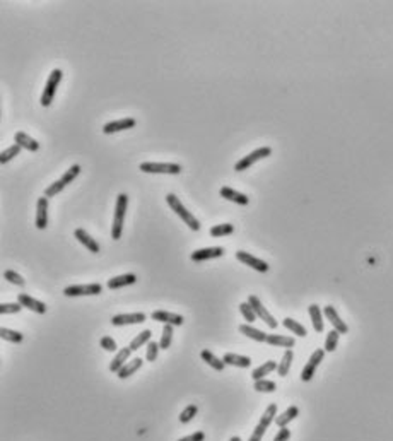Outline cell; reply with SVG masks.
I'll return each instance as SVG.
<instances>
[{"mask_svg": "<svg viewBox=\"0 0 393 441\" xmlns=\"http://www.w3.org/2000/svg\"><path fill=\"white\" fill-rule=\"evenodd\" d=\"M128 204V195L127 193H120L117 197V206H115V217H113V226H111V238L120 240L122 238L123 231V219H125V211H127Z\"/></svg>", "mask_w": 393, "mask_h": 441, "instance_id": "6da1fadb", "label": "cell"}, {"mask_svg": "<svg viewBox=\"0 0 393 441\" xmlns=\"http://www.w3.org/2000/svg\"><path fill=\"white\" fill-rule=\"evenodd\" d=\"M166 202L167 206H170L173 211H175L178 216H180L183 220H185V224H188V228L193 229V231H198L200 229V223L197 220V217H193V214L190 211H186L185 206L180 202V198H178L175 193H167L166 195Z\"/></svg>", "mask_w": 393, "mask_h": 441, "instance_id": "7a4b0ae2", "label": "cell"}, {"mask_svg": "<svg viewBox=\"0 0 393 441\" xmlns=\"http://www.w3.org/2000/svg\"><path fill=\"white\" fill-rule=\"evenodd\" d=\"M62 76H64V72H62L60 69H53L50 74L48 81H46V86L43 89V94H41V106H50L51 101H53L55 98V93H57V87H59V84L62 81Z\"/></svg>", "mask_w": 393, "mask_h": 441, "instance_id": "3957f363", "label": "cell"}, {"mask_svg": "<svg viewBox=\"0 0 393 441\" xmlns=\"http://www.w3.org/2000/svg\"><path fill=\"white\" fill-rule=\"evenodd\" d=\"M144 173H162V175H180L181 166L176 162H142L139 166Z\"/></svg>", "mask_w": 393, "mask_h": 441, "instance_id": "277c9868", "label": "cell"}, {"mask_svg": "<svg viewBox=\"0 0 393 441\" xmlns=\"http://www.w3.org/2000/svg\"><path fill=\"white\" fill-rule=\"evenodd\" d=\"M270 154H272V149H270V147H260V149L250 152L248 156H245L243 159H239L238 162H236V164H234V170H236V171H245V170H248L250 166H253L256 161L264 159V157H269Z\"/></svg>", "mask_w": 393, "mask_h": 441, "instance_id": "5b68a950", "label": "cell"}, {"mask_svg": "<svg viewBox=\"0 0 393 441\" xmlns=\"http://www.w3.org/2000/svg\"><path fill=\"white\" fill-rule=\"evenodd\" d=\"M103 291L101 284H79V286H69L64 289L65 296H96Z\"/></svg>", "mask_w": 393, "mask_h": 441, "instance_id": "8992f818", "label": "cell"}, {"mask_svg": "<svg viewBox=\"0 0 393 441\" xmlns=\"http://www.w3.org/2000/svg\"><path fill=\"white\" fill-rule=\"evenodd\" d=\"M323 358H325V349H316V351H314V353L311 354L310 361H308L306 366L303 368V371H301V380L303 381H310L311 380V378L314 376V371H316L318 364L323 361Z\"/></svg>", "mask_w": 393, "mask_h": 441, "instance_id": "52a82bcc", "label": "cell"}, {"mask_svg": "<svg viewBox=\"0 0 393 441\" xmlns=\"http://www.w3.org/2000/svg\"><path fill=\"white\" fill-rule=\"evenodd\" d=\"M248 303L251 304V308L255 309V313H256V317L258 318H261L264 320V322L269 325L270 328H277V320L272 317V315L267 311V308L264 306V304H261V301L256 296H253V294H251V296L248 298Z\"/></svg>", "mask_w": 393, "mask_h": 441, "instance_id": "ba28073f", "label": "cell"}, {"mask_svg": "<svg viewBox=\"0 0 393 441\" xmlns=\"http://www.w3.org/2000/svg\"><path fill=\"white\" fill-rule=\"evenodd\" d=\"M147 317L144 313H123L115 315L111 318V325L115 327H123V325H134V323H144Z\"/></svg>", "mask_w": 393, "mask_h": 441, "instance_id": "9c48e42d", "label": "cell"}, {"mask_svg": "<svg viewBox=\"0 0 393 441\" xmlns=\"http://www.w3.org/2000/svg\"><path fill=\"white\" fill-rule=\"evenodd\" d=\"M236 259H238L239 262H243L245 265L251 267V269L258 270V272H267L269 270V264L260 259H256V256L250 255L248 251H236Z\"/></svg>", "mask_w": 393, "mask_h": 441, "instance_id": "30bf717a", "label": "cell"}, {"mask_svg": "<svg viewBox=\"0 0 393 441\" xmlns=\"http://www.w3.org/2000/svg\"><path fill=\"white\" fill-rule=\"evenodd\" d=\"M17 303H19L23 308H28V309H31V311H34V313H38V315L46 313V304L41 303V301H38V299H34L33 296H29V294H26V292H21V294H19V296H17Z\"/></svg>", "mask_w": 393, "mask_h": 441, "instance_id": "8fae6325", "label": "cell"}, {"mask_svg": "<svg viewBox=\"0 0 393 441\" xmlns=\"http://www.w3.org/2000/svg\"><path fill=\"white\" fill-rule=\"evenodd\" d=\"M153 320L164 323V325H173V327H180V325H183V322H185V318H183L181 315L164 311V309H157V311H154Z\"/></svg>", "mask_w": 393, "mask_h": 441, "instance_id": "7c38bea8", "label": "cell"}, {"mask_svg": "<svg viewBox=\"0 0 393 441\" xmlns=\"http://www.w3.org/2000/svg\"><path fill=\"white\" fill-rule=\"evenodd\" d=\"M137 125V120L135 118H122V120H115V122H108L106 125L103 127V132L109 135V134H115V132H122V130H128V128H134Z\"/></svg>", "mask_w": 393, "mask_h": 441, "instance_id": "4fadbf2b", "label": "cell"}, {"mask_svg": "<svg viewBox=\"0 0 393 441\" xmlns=\"http://www.w3.org/2000/svg\"><path fill=\"white\" fill-rule=\"evenodd\" d=\"M48 226V198L40 197L36 204V228L45 229Z\"/></svg>", "mask_w": 393, "mask_h": 441, "instance_id": "5bb4252c", "label": "cell"}, {"mask_svg": "<svg viewBox=\"0 0 393 441\" xmlns=\"http://www.w3.org/2000/svg\"><path fill=\"white\" fill-rule=\"evenodd\" d=\"M224 255V248L221 246H212V248H200L197 251H193L190 259L193 262H203V260H211V259H219V256Z\"/></svg>", "mask_w": 393, "mask_h": 441, "instance_id": "9a60e30c", "label": "cell"}, {"mask_svg": "<svg viewBox=\"0 0 393 441\" xmlns=\"http://www.w3.org/2000/svg\"><path fill=\"white\" fill-rule=\"evenodd\" d=\"M325 317L328 318V322L333 325V330H337L339 334H347L349 332V327L344 323V320L339 317L337 309H335L332 304L325 306Z\"/></svg>", "mask_w": 393, "mask_h": 441, "instance_id": "2e32d148", "label": "cell"}, {"mask_svg": "<svg viewBox=\"0 0 393 441\" xmlns=\"http://www.w3.org/2000/svg\"><path fill=\"white\" fill-rule=\"evenodd\" d=\"M74 236L77 238V241L79 243H82L84 246H86V248L91 251V253H98L99 251V245H98V241L92 238L91 234L89 233H86V231H84L82 228H79V229H76L74 231Z\"/></svg>", "mask_w": 393, "mask_h": 441, "instance_id": "e0dca14e", "label": "cell"}, {"mask_svg": "<svg viewBox=\"0 0 393 441\" xmlns=\"http://www.w3.org/2000/svg\"><path fill=\"white\" fill-rule=\"evenodd\" d=\"M132 353H134V351L130 349V347L120 349L118 353H117V356H115V359L111 361V364H109V371H111V373H118L125 364H127V361H128L130 354H132Z\"/></svg>", "mask_w": 393, "mask_h": 441, "instance_id": "ac0fdd59", "label": "cell"}, {"mask_svg": "<svg viewBox=\"0 0 393 441\" xmlns=\"http://www.w3.org/2000/svg\"><path fill=\"white\" fill-rule=\"evenodd\" d=\"M135 282H137V275L135 274H123V275L111 277L106 286L109 289H120V287H125V286H132Z\"/></svg>", "mask_w": 393, "mask_h": 441, "instance_id": "d6986e66", "label": "cell"}, {"mask_svg": "<svg viewBox=\"0 0 393 441\" xmlns=\"http://www.w3.org/2000/svg\"><path fill=\"white\" fill-rule=\"evenodd\" d=\"M14 142L23 147V149H28V151H31V152H36V151L40 149V142H36L33 137H29V135L24 134V132H17V134H15V135H14Z\"/></svg>", "mask_w": 393, "mask_h": 441, "instance_id": "ffe728a7", "label": "cell"}, {"mask_svg": "<svg viewBox=\"0 0 393 441\" xmlns=\"http://www.w3.org/2000/svg\"><path fill=\"white\" fill-rule=\"evenodd\" d=\"M221 197L228 198V200H231L234 204H239V206H248V197L245 195V193H239L233 190V188L229 187H222L221 188Z\"/></svg>", "mask_w": 393, "mask_h": 441, "instance_id": "44dd1931", "label": "cell"}, {"mask_svg": "<svg viewBox=\"0 0 393 441\" xmlns=\"http://www.w3.org/2000/svg\"><path fill=\"white\" fill-rule=\"evenodd\" d=\"M267 344L269 345H274V347H294L296 340L292 337H284V335H277V334H270L269 337H267Z\"/></svg>", "mask_w": 393, "mask_h": 441, "instance_id": "7402d4cb", "label": "cell"}, {"mask_svg": "<svg viewBox=\"0 0 393 441\" xmlns=\"http://www.w3.org/2000/svg\"><path fill=\"white\" fill-rule=\"evenodd\" d=\"M142 364H144V361L140 359V358H134L132 361H128L127 364H125L122 370H120L117 375H118V378L120 380H125V378H128V376H132L135 371L137 370H140V368H142Z\"/></svg>", "mask_w": 393, "mask_h": 441, "instance_id": "603a6c76", "label": "cell"}, {"mask_svg": "<svg viewBox=\"0 0 393 441\" xmlns=\"http://www.w3.org/2000/svg\"><path fill=\"white\" fill-rule=\"evenodd\" d=\"M222 361L229 366H236V368H250L251 366V359L246 358V356H239V354H233L228 353L224 354Z\"/></svg>", "mask_w": 393, "mask_h": 441, "instance_id": "cb8c5ba5", "label": "cell"}, {"mask_svg": "<svg viewBox=\"0 0 393 441\" xmlns=\"http://www.w3.org/2000/svg\"><path fill=\"white\" fill-rule=\"evenodd\" d=\"M297 414H300V409H297L296 406H292V407L287 409L286 412H282L280 416L275 417V424H277L279 428H286L287 424L292 421V419L297 417Z\"/></svg>", "mask_w": 393, "mask_h": 441, "instance_id": "d4e9b609", "label": "cell"}, {"mask_svg": "<svg viewBox=\"0 0 393 441\" xmlns=\"http://www.w3.org/2000/svg\"><path fill=\"white\" fill-rule=\"evenodd\" d=\"M277 366H279V364H277L275 361H265L264 364L258 366L253 373H251V378H253L255 381L264 380V376H265V375H269V373H272L274 370H277Z\"/></svg>", "mask_w": 393, "mask_h": 441, "instance_id": "484cf974", "label": "cell"}, {"mask_svg": "<svg viewBox=\"0 0 393 441\" xmlns=\"http://www.w3.org/2000/svg\"><path fill=\"white\" fill-rule=\"evenodd\" d=\"M239 332H241V334H245L246 337H250V339L256 340V342H267V337H269V335H267V334L260 332L258 328L250 327V325H239Z\"/></svg>", "mask_w": 393, "mask_h": 441, "instance_id": "4316f807", "label": "cell"}, {"mask_svg": "<svg viewBox=\"0 0 393 441\" xmlns=\"http://www.w3.org/2000/svg\"><path fill=\"white\" fill-rule=\"evenodd\" d=\"M200 356H202V359L205 361V363L211 366L212 370H216V371H222L224 366H226V363H224V361H221L219 358H216V356H214L211 351H207V349H203L202 353H200Z\"/></svg>", "mask_w": 393, "mask_h": 441, "instance_id": "83f0119b", "label": "cell"}, {"mask_svg": "<svg viewBox=\"0 0 393 441\" xmlns=\"http://www.w3.org/2000/svg\"><path fill=\"white\" fill-rule=\"evenodd\" d=\"M292 359H294V353H292V349H287L284 353V356H282V361L279 363V366H277V373H279V376H286L287 373H289Z\"/></svg>", "mask_w": 393, "mask_h": 441, "instance_id": "f1b7e54d", "label": "cell"}, {"mask_svg": "<svg viewBox=\"0 0 393 441\" xmlns=\"http://www.w3.org/2000/svg\"><path fill=\"white\" fill-rule=\"evenodd\" d=\"M310 317H311L313 328L316 330V332H323V317H322V309H320L318 304H310Z\"/></svg>", "mask_w": 393, "mask_h": 441, "instance_id": "f546056e", "label": "cell"}, {"mask_svg": "<svg viewBox=\"0 0 393 441\" xmlns=\"http://www.w3.org/2000/svg\"><path fill=\"white\" fill-rule=\"evenodd\" d=\"M151 339H153V332H151V330H144V332H140L137 337H135L132 342H130L128 347L135 353V351H139L144 344H149Z\"/></svg>", "mask_w": 393, "mask_h": 441, "instance_id": "4dcf8cb0", "label": "cell"}, {"mask_svg": "<svg viewBox=\"0 0 393 441\" xmlns=\"http://www.w3.org/2000/svg\"><path fill=\"white\" fill-rule=\"evenodd\" d=\"M284 327L287 328V330H291L292 334H296L297 337H306L308 335V332H306V328L303 327L301 323H297L296 320H292V318H284Z\"/></svg>", "mask_w": 393, "mask_h": 441, "instance_id": "1f68e13d", "label": "cell"}, {"mask_svg": "<svg viewBox=\"0 0 393 441\" xmlns=\"http://www.w3.org/2000/svg\"><path fill=\"white\" fill-rule=\"evenodd\" d=\"M0 335H2L4 340L12 342V344H21L24 340V335L21 332H15V330H10V328H5V327H2V330H0Z\"/></svg>", "mask_w": 393, "mask_h": 441, "instance_id": "d6a6232c", "label": "cell"}, {"mask_svg": "<svg viewBox=\"0 0 393 441\" xmlns=\"http://www.w3.org/2000/svg\"><path fill=\"white\" fill-rule=\"evenodd\" d=\"M234 233V226L233 224H217L211 228V236L214 238H221V236H229Z\"/></svg>", "mask_w": 393, "mask_h": 441, "instance_id": "836d02e7", "label": "cell"}, {"mask_svg": "<svg viewBox=\"0 0 393 441\" xmlns=\"http://www.w3.org/2000/svg\"><path fill=\"white\" fill-rule=\"evenodd\" d=\"M275 416H277V406H275V403H270V406L265 409L264 416H261V419H260L258 424H261L264 428H269L270 424H272V421L275 419Z\"/></svg>", "mask_w": 393, "mask_h": 441, "instance_id": "e575fe53", "label": "cell"}, {"mask_svg": "<svg viewBox=\"0 0 393 441\" xmlns=\"http://www.w3.org/2000/svg\"><path fill=\"white\" fill-rule=\"evenodd\" d=\"M21 149H23V147L17 145V144H14V145L7 147V149H5V151L0 152V162H2V164H5V162L12 161L15 156H19Z\"/></svg>", "mask_w": 393, "mask_h": 441, "instance_id": "d590c367", "label": "cell"}, {"mask_svg": "<svg viewBox=\"0 0 393 441\" xmlns=\"http://www.w3.org/2000/svg\"><path fill=\"white\" fill-rule=\"evenodd\" d=\"M173 325H164V328H162V335H161V340H159V347L161 349H170L171 345V340H173Z\"/></svg>", "mask_w": 393, "mask_h": 441, "instance_id": "8d00e7d4", "label": "cell"}, {"mask_svg": "<svg viewBox=\"0 0 393 441\" xmlns=\"http://www.w3.org/2000/svg\"><path fill=\"white\" fill-rule=\"evenodd\" d=\"M339 337H340V334L337 332V330H332V332H328L327 340H325V353H333V351L337 349Z\"/></svg>", "mask_w": 393, "mask_h": 441, "instance_id": "74e56055", "label": "cell"}, {"mask_svg": "<svg viewBox=\"0 0 393 441\" xmlns=\"http://www.w3.org/2000/svg\"><path fill=\"white\" fill-rule=\"evenodd\" d=\"M197 412H198V407H197V406H193V403H192V406H186V407L181 411V414H180V422H181V424H188L193 417L197 416Z\"/></svg>", "mask_w": 393, "mask_h": 441, "instance_id": "f35d334b", "label": "cell"}, {"mask_svg": "<svg viewBox=\"0 0 393 441\" xmlns=\"http://www.w3.org/2000/svg\"><path fill=\"white\" fill-rule=\"evenodd\" d=\"M79 175H81V166H79V164H74V166H70L69 170H67V171L64 173V175H62L60 180L64 181L65 185H69V183L74 181Z\"/></svg>", "mask_w": 393, "mask_h": 441, "instance_id": "ab89813d", "label": "cell"}, {"mask_svg": "<svg viewBox=\"0 0 393 441\" xmlns=\"http://www.w3.org/2000/svg\"><path fill=\"white\" fill-rule=\"evenodd\" d=\"M253 388L256 392H264V393H272V392H275V388H277V385L274 381H270V380H258V381H255V385H253Z\"/></svg>", "mask_w": 393, "mask_h": 441, "instance_id": "60d3db41", "label": "cell"}, {"mask_svg": "<svg viewBox=\"0 0 393 441\" xmlns=\"http://www.w3.org/2000/svg\"><path fill=\"white\" fill-rule=\"evenodd\" d=\"M239 311L245 317V320H248V323H253L255 320L258 318V317H256V313H255V309L251 308L250 303H241L239 304Z\"/></svg>", "mask_w": 393, "mask_h": 441, "instance_id": "b9f144b4", "label": "cell"}, {"mask_svg": "<svg viewBox=\"0 0 393 441\" xmlns=\"http://www.w3.org/2000/svg\"><path fill=\"white\" fill-rule=\"evenodd\" d=\"M65 187H67V185H65V183L62 181V180L53 181L50 187H46V190H45V197H46V198H48V197H57L62 190H64Z\"/></svg>", "mask_w": 393, "mask_h": 441, "instance_id": "7bdbcfd3", "label": "cell"}, {"mask_svg": "<svg viewBox=\"0 0 393 441\" xmlns=\"http://www.w3.org/2000/svg\"><path fill=\"white\" fill-rule=\"evenodd\" d=\"M4 279H7L10 284H15V286H19V287H24V286H26V281L17 274V272H14V270H5V272H4Z\"/></svg>", "mask_w": 393, "mask_h": 441, "instance_id": "ee69618b", "label": "cell"}, {"mask_svg": "<svg viewBox=\"0 0 393 441\" xmlns=\"http://www.w3.org/2000/svg\"><path fill=\"white\" fill-rule=\"evenodd\" d=\"M23 306L19 303H2L0 304V313L2 315H12V313H19Z\"/></svg>", "mask_w": 393, "mask_h": 441, "instance_id": "f6af8a7d", "label": "cell"}, {"mask_svg": "<svg viewBox=\"0 0 393 441\" xmlns=\"http://www.w3.org/2000/svg\"><path fill=\"white\" fill-rule=\"evenodd\" d=\"M159 344L157 342H149L147 344V354H145V359L149 361V363H154V361L157 359V353H159Z\"/></svg>", "mask_w": 393, "mask_h": 441, "instance_id": "bcb514c9", "label": "cell"}, {"mask_svg": "<svg viewBox=\"0 0 393 441\" xmlns=\"http://www.w3.org/2000/svg\"><path fill=\"white\" fill-rule=\"evenodd\" d=\"M101 347L104 351H108V353H117V351H118L117 342H115L111 337H108V335H104V337L101 339Z\"/></svg>", "mask_w": 393, "mask_h": 441, "instance_id": "7dc6e473", "label": "cell"}, {"mask_svg": "<svg viewBox=\"0 0 393 441\" xmlns=\"http://www.w3.org/2000/svg\"><path fill=\"white\" fill-rule=\"evenodd\" d=\"M265 431H267V428H264V426H261V424H258V426H256V428L253 429V433H251V436H250V439H248V441H261V438H264V434H265Z\"/></svg>", "mask_w": 393, "mask_h": 441, "instance_id": "c3c4849f", "label": "cell"}, {"mask_svg": "<svg viewBox=\"0 0 393 441\" xmlns=\"http://www.w3.org/2000/svg\"><path fill=\"white\" fill-rule=\"evenodd\" d=\"M289 438H291V431H289V429H287V428H280L279 433L275 434L274 441H289Z\"/></svg>", "mask_w": 393, "mask_h": 441, "instance_id": "681fc988", "label": "cell"}, {"mask_svg": "<svg viewBox=\"0 0 393 441\" xmlns=\"http://www.w3.org/2000/svg\"><path fill=\"white\" fill-rule=\"evenodd\" d=\"M203 439H205V434H203L202 431H198V433H193V434H190V436H185V438H181L178 441H203Z\"/></svg>", "mask_w": 393, "mask_h": 441, "instance_id": "f907efd6", "label": "cell"}, {"mask_svg": "<svg viewBox=\"0 0 393 441\" xmlns=\"http://www.w3.org/2000/svg\"><path fill=\"white\" fill-rule=\"evenodd\" d=\"M229 441H241V438H239V436H233Z\"/></svg>", "mask_w": 393, "mask_h": 441, "instance_id": "816d5d0a", "label": "cell"}]
</instances>
